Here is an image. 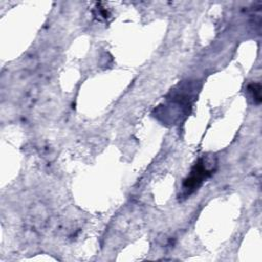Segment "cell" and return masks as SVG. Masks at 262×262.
I'll list each match as a JSON object with an SVG mask.
<instances>
[{
    "mask_svg": "<svg viewBox=\"0 0 262 262\" xmlns=\"http://www.w3.org/2000/svg\"><path fill=\"white\" fill-rule=\"evenodd\" d=\"M216 169V161L211 157H203L192 167L188 176L184 179L182 184L181 194L184 196L190 195L195 191L202 183L209 178Z\"/></svg>",
    "mask_w": 262,
    "mask_h": 262,
    "instance_id": "obj_1",
    "label": "cell"
},
{
    "mask_svg": "<svg viewBox=\"0 0 262 262\" xmlns=\"http://www.w3.org/2000/svg\"><path fill=\"white\" fill-rule=\"evenodd\" d=\"M248 91L250 92L254 102L259 104L261 102V84L260 83H252L248 86Z\"/></svg>",
    "mask_w": 262,
    "mask_h": 262,
    "instance_id": "obj_2",
    "label": "cell"
}]
</instances>
